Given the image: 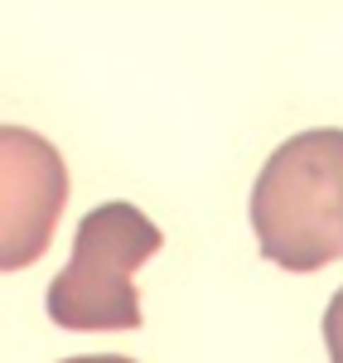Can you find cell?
I'll use <instances>...</instances> for the list:
<instances>
[{
	"label": "cell",
	"mask_w": 343,
	"mask_h": 363,
	"mask_svg": "<svg viewBox=\"0 0 343 363\" xmlns=\"http://www.w3.org/2000/svg\"><path fill=\"white\" fill-rule=\"evenodd\" d=\"M68 203V169L58 145L25 126L0 131V267L25 272L54 242Z\"/></svg>",
	"instance_id": "3957f363"
},
{
	"label": "cell",
	"mask_w": 343,
	"mask_h": 363,
	"mask_svg": "<svg viewBox=\"0 0 343 363\" xmlns=\"http://www.w3.org/2000/svg\"><path fill=\"white\" fill-rule=\"evenodd\" d=\"M63 363H131V359H121V354H87V359H63Z\"/></svg>",
	"instance_id": "5b68a950"
},
{
	"label": "cell",
	"mask_w": 343,
	"mask_h": 363,
	"mask_svg": "<svg viewBox=\"0 0 343 363\" xmlns=\"http://www.w3.org/2000/svg\"><path fill=\"white\" fill-rule=\"evenodd\" d=\"M252 233L266 262L319 272L343 257V131H300L271 150L252 184Z\"/></svg>",
	"instance_id": "6da1fadb"
},
{
	"label": "cell",
	"mask_w": 343,
	"mask_h": 363,
	"mask_svg": "<svg viewBox=\"0 0 343 363\" xmlns=\"http://www.w3.org/2000/svg\"><path fill=\"white\" fill-rule=\"evenodd\" d=\"M324 349H329V363H343V286L324 310Z\"/></svg>",
	"instance_id": "277c9868"
},
{
	"label": "cell",
	"mask_w": 343,
	"mask_h": 363,
	"mask_svg": "<svg viewBox=\"0 0 343 363\" xmlns=\"http://www.w3.org/2000/svg\"><path fill=\"white\" fill-rule=\"evenodd\" d=\"M160 228L136 203H102L92 208L68 267L49 286V320L58 330H136L141 325V291L131 277L160 252Z\"/></svg>",
	"instance_id": "7a4b0ae2"
}]
</instances>
